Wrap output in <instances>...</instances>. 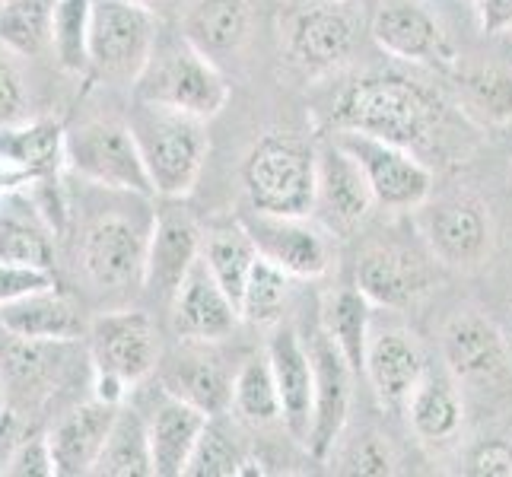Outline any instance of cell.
Listing matches in <instances>:
<instances>
[{
  "mask_svg": "<svg viewBox=\"0 0 512 477\" xmlns=\"http://www.w3.org/2000/svg\"><path fill=\"white\" fill-rule=\"evenodd\" d=\"M344 471L350 474H373V477H388L395 474V455L388 449L382 436H363L357 446H353L344 458Z\"/></svg>",
  "mask_w": 512,
  "mask_h": 477,
  "instance_id": "40",
  "label": "cell"
},
{
  "mask_svg": "<svg viewBox=\"0 0 512 477\" xmlns=\"http://www.w3.org/2000/svg\"><path fill=\"white\" fill-rule=\"evenodd\" d=\"M26 182L20 179V175H16L4 159H0V198H4V194H10V191H16V188H23Z\"/></svg>",
  "mask_w": 512,
  "mask_h": 477,
  "instance_id": "45",
  "label": "cell"
},
{
  "mask_svg": "<svg viewBox=\"0 0 512 477\" xmlns=\"http://www.w3.org/2000/svg\"><path fill=\"white\" fill-rule=\"evenodd\" d=\"M90 373L93 398L125 404L134 388L153 376L160 363V331L140 309H112L90 322Z\"/></svg>",
  "mask_w": 512,
  "mask_h": 477,
  "instance_id": "4",
  "label": "cell"
},
{
  "mask_svg": "<svg viewBox=\"0 0 512 477\" xmlns=\"http://www.w3.org/2000/svg\"><path fill=\"white\" fill-rule=\"evenodd\" d=\"M414 214V226L427 252L455 271H474L493 252L490 207L468 191L430 194Z\"/></svg>",
  "mask_w": 512,
  "mask_h": 477,
  "instance_id": "9",
  "label": "cell"
},
{
  "mask_svg": "<svg viewBox=\"0 0 512 477\" xmlns=\"http://www.w3.org/2000/svg\"><path fill=\"white\" fill-rule=\"evenodd\" d=\"M443 360L462 395L490 404L512 395V360L500 328L478 312H455L443 328Z\"/></svg>",
  "mask_w": 512,
  "mask_h": 477,
  "instance_id": "10",
  "label": "cell"
},
{
  "mask_svg": "<svg viewBox=\"0 0 512 477\" xmlns=\"http://www.w3.org/2000/svg\"><path fill=\"white\" fill-rule=\"evenodd\" d=\"M360 26L353 0H290L280 13V51L303 77H328L350 64Z\"/></svg>",
  "mask_w": 512,
  "mask_h": 477,
  "instance_id": "6",
  "label": "cell"
},
{
  "mask_svg": "<svg viewBox=\"0 0 512 477\" xmlns=\"http://www.w3.org/2000/svg\"><path fill=\"white\" fill-rule=\"evenodd\" d=\"M204 245V229L191 220L188 210L166 201V207L156 210L150 229V249H147V274L144 290L153 293L163 303H172L175 290L182 287L188 271L198 264Z\"/></svg>",
  "mask_w": 512,
  "mask_h": 477,
  "instance_id": "16",
  "label": "cell"
},
{
  "mask_svg": "<svg viewBox=\"0 0 512 477\" xmlns=\"http://www.w3.org/2000/svg\"><path fill=\"white\" fill-rule=\"evenodd\" d=\"M90 13L93 0H55L51 51L67 74H90Z\"/></svg>",
  "mask_w": 512,
  "mask_h": 477,
  "instance_id": "36",
  "label": "cell"
},
{
  "mask_svg": "<svg viewBox=\"0 0 512 477\" xmlns=\"http://www.w3.org/2000/svg\"><path fill=\"white\" fill-rule=\"evenodd\" d=\"M268 360L277 379L284 427L306 449L312 430V398H315V369L309 347L293 328H277L268 341Z\"/></svg>",
  "mask_w": 512,
  "mask_h": 477,
  "instance_id": "21",
  "label": "cell"
},
{
  "mask_svg": "<svg viewBox=\"0 0 512 477\" xmlns=\"http://www.w3.org/2000/svg\"><path fill=\"white\" fill-rule=\"evenodd\" d=\"M427 373L420 341L408 328H382L369 334L363 376L385 411H404L417 382Z\"/></svg>",
  "mask_w": 512,
  "mask_h": 477,
  "instance_id": "19",
  "label": "cell"
},
{
  "mask_svg": "<svg viewBox=\"0 0 512 477\" xmlns=\"http://www.w3.org/2000/svg\"><path fill=\"white\" fill-rule=\"evenodd\" d=\"M334 140L360 163L376 204L388 210H408L411 214V210H417L433 194L436 185L433 172L427 163H420L414 150L388 144V140L373 134L344 131V128H338Z\"/></svg>",
  "mask_w": 512,
  "mask_h": 477,
  "instance_id": "12",
  "label": "cell"
},
{
  "mask_svg": "<svg viewBox=\"0 0 512 477\" xmlns=\"http://www.w3.org/2000/svg\"><path fill=\"white\" fill-rule=\"evenodd\" d=\"M0 159L29 182H55L67 169V131L55 118H23L0 128Z\"/></svg>",
  "mask_w": 512,
  "mask_h": 477,
  "instance_id": "22",
  "label": "cell"
},
{
  "mask_svg": "<svg viewBox=\"0 0 512 477\" xmlns=\"http://www.w3.org/2000/svg\"><path fill=\"white\" fill-rule=\"evenodd\" d=\"M55 284V271L32 268V264H4L0 261V303L20 299L26 293H35L42 287Z\"/></svg>",
  "mask_w": 512,
  "mask_h": 477,
  "instance_id": "42",
  "label": "cell"
},
{
  "mask_svg": "<svg viewBox=\"0 0 512 477\" xmlns=\"http://www.w3.org/2000/svg\"><path fill=\"white\" fill-rule=\"evenodd\" d=\"M373 42L398 61L427 64L436 70H455L458 55L433 16L414 0H385L369 23Z\"/></svg>",
  "mask_w": 512,
  "mask_h": 477,
  "instance_id": "15",
  "label": "cell"
},
{
  "mask_svg": "<svg viewBox=\"0 0 512 477\" xmlns=\"http://www.w3.org/2000/svg\"><path fill=\"white\" fill-rule=\"evenodd\" d=\"M150 226H140L128 214H99L83 226L77 239V264L83 280L99 296H125L144 287Z\"/></svg>",
  "mask_w": 512,
  "mask_h": 477,
  "instance_id": "8",
  "label": "cell"
},
{
  "mask_svg": "<svg viewBox=\"0 0 512 477\" xmlns=\"http://www.w3.org/2000/svg\"><path fill=\"white\" fill-rule=\"evenodd\" d=\"M255 13L249 0H194L182 20V35L210 61L242 55L252 39Z\"/></svg>",
  "mask_w": 512,
  "mask_h": 477,
  "instance_id": "25",
  "label": "cell"
},
{
  "mask_svg": "<svg viewBox=\"0 0 512 477\" xmlns=\"http://www.w3.org/2000/svg\"><path fill=\"white\" fill-rule=\"evenodd\" d=\"M458 109L481 128H506L512 121V67L481 64L455 74Z\"/></svg>",
  "mask_w": 512,
  "mask_h": 477,
  "instance_id": "31",
  "label": "cell"
},
{
  "mask_svg": "<svg viewBox=\"0 0 512 477\" xmlns=\"http://www.w3.org/2000/svg\"><path fill=\"white\" fill-rule=\"evenodd\" d=\"M7 430V382L4 373H0V433Z\"/></svg>",
  "mask_w": 512,
  "mask_h": 477,
  "instance_id": "46",
  "label": "cell"
},
{
  "mask_svg": "<svg viewBox=\"0 0 512 477\" xmlns=\"http://www.w3.org/2000/svg\"><path fill=\"white\" fill-rule=\"evenodd\" d=\"M99 477H153V449L147 417L131 404H121L105 449L93 468Z\"/></svg>",
  "mask_w": 512,
  "mask_h": 477,
  "instance_id": "32",
  "label": "cell"
},
{
  "mask_svg": "<svg viewBox=\"0 0 512 477\" xmlns=\"http://www.w3.org/2000/svg\"><path fill=\"white\" fill-rule=\"evenodd\" d=\"M172 331L179 334V341L191 344H217L236 331L242 322L239 306L233 303L220 280L210 274L207 261L198 258V264L188 271L182 287L172 296Z\"/></svg>",
  "mask_w": 512,
  "mask_h": 477,
  "instance_id": "17",
  "label": "cell"
},
{
  "mask_svg": "<svg viewBox=\"0 0 512 477\" xmlns=\"http://www.w3.org/2000/svg\"><path fill=\"white\" fill-rule=\"evenodd\" d=\"M26 118V90L23 77L16 74V67L0 58V128L13 125V121Z\"/></svg>",
  "mask_w": 512,
  "mask_h": 477,
  "instance_id": "43",
  "label": "cell"
},
{
  "mask_svg": "<svg viewBox=\"0 0 512 477\" xmlns=\"http://www.w3.org/2000/svg\"><path fill=\"white\" fill-rule=\"evenodd\" d=\"M118 408L121 404L90 398L58 420V427L48 433L58 477L93 474L99 455L105 449V439H109V433H112Z\"/></svg>",
  "mask_w": 512,
  "mask_h": 477,
  "instance_id": "23",
  "label": "cell"
},
{
  "mask_svg": "<svg viewBox=\"0 0 512 477\" xmlns=\"http://www.w3.org/2000/svg\"><path fill=\"white\" fill-rule=\"evenodd\" d=\"M51 0H0V45L16 58H35L51 48Z\"/></svg>",
  "mask_w": 512,
  "mask_h": 477,
  "instance_id": "35",
  "label": "cell"
},
{
  "mask_svg": "<svg viewBox=\"0 0 512 477\" xmlns=\"http://www.w3.org/2000/svg\"><path fill=\"white\" fill-rule=\"evenodd\" d=\"M245 465L249 458L239 452L229 430L217 423V417H210L185 465V477H239L245 474Z\"/></svg>",
  "mask_w": 512,
  "mask_h": 477,
  "instance_id": "38",
  "label": "cell"
},
{
  "mask_svg": "<svg viewBox=\"0 0 512 477\" xmlns=\"http://www.w3.org/2000/svg\"><path fill=\"white\" fill-rule=\"evenodd\" d=\"M245 229L252 233L258 255L287 271L293 280H319L331 274L338 264V245H334L331 229L306 217H274L252 210L242 217Z\"/></svg>",
  "mask_w": 512,
  "mask_h": 477,
  "instance_id": "13",
  "label": "cell"
},
{
  "mask_svg": "<svg viewBox=\"0 0 512 477\" xmlns=\"http://www.w3.org/2000/svg\"><path fill=\"white\" fill-rule=\"evenodd\" d=\"M404 414L420 443L446 446L465 427V395L452 376L427 369L404 404Z\"/></svg>",
  "mask_w": 512,
  "mask_h": 477,
  "instance_id": "27",
  "label": "cell"
},
{
  "mask_svg": "<svg viewBox=\"0 0 512 477\" xmlns=\"http://www.w3.org/2000/svg\"><path fill=\"white\" fill-rule=\"evenodd\" d=\"M201 258L207 261L210 274L220 280V287L233 296V303L239 306L245 284H249V277L255 271V261L261 258L258 245L249 229H245V223L226 220V223H214L210 229H204Z\"/></svg>",
  "mask_w": 512,
  "mask_h": 477,
  "instance_id": "30",
  "label": "cell"
},
{
  "mask_svg": "<svg viewBox=\"0 0 512 477\" xmlns=\"http://www.w3.org/2000/svg\"><path fill=\"white\" fill-rule=\"evenodd\" d=\"M207 420L210 417L201 408H194L191 401L163 388L160 401L153 404V411L147 417L156 477H182L185 474V465H188L194 446H198Z\"/></svg>",
  "mask_w": 512,
  "mask_h": 477,
  "instance_id": "24",
  "label": "cell"
},
{
  "mask_svg": "<svg viewBox=\"0 0 512 477\" xmlns=\"http://www.w3.org/2000/svg\"><path fill=\"white\" fill-rule=\"evenodd\" d=\"M233 411L252 427H271V423L284 420L268 350L249 357L233 376Z\"/></svg>",
  "mask_w": 512,
  "mask_h": 477,
  "instance_id": "34",
  "label": "cell"
},
{
  "mask_svg": "<svg viewBox=\"0 0 512 477\" xmlns=\"http://www.w3.org/2000/svg\"><path fill=\"white\" fill-rule=\"evenodd\" d=\"M290 293H293V277L287 271H280L268 258H258L249 284H245L239 312L255 328H274L287 312Z\"/></svg>",
  "mask_w": 512,
  "mask_h": 477,
  "instance_id": "37",
  "label": "cell"
},
{
  "mask_svg": "<svg viewBox=\"0 0 512 477\" xmlns=\"http://www.w3.org/2000/svg\"><path fill=\"white\" fill-rule=\"evenodd\" d=\"M0 471L10 477H58L55 455H51L48 436H26L13 446Z\"/></svg>",
  "mask_w": 512,
  "mask_h": 477,
  "instance_id": "39",
  "label": "cell"
},
{
  "mask_svg": "<svg viewBox=\"0 0 512 477\" xmlns=\"http://www.w3.org/2000/svg\"><path fill=\"white\" fill-rule=\"evenodd\" d=\"M0 331L16 341L74 344L90 331V322H86L74 296L51 284L20 299H10V303H0Z\"/></svg>",
  "mask_w": 512,
  "mask_h": 477,
  "instance_id": "18",
  "label": "cell"
},
{
  "mask_svg": "<svg viewBox=\"0 0 512 477\" xmlns=\"http://www.w3.org/2000/svg\"><path fill=\"white\" fill-rule=\"evenodd\" d=\"M309 357L315 369V398H312V430L306 452L315 462H328L338 449L344 427L350 420V404H353V379L357 373L344 360V353L334 347V341L319 328L312 334Z\"/></svg>",
  "mask_w": 512,
  "mask_h": 477,
  "instance_id": "14",
  "label": "cell"
},
{
  "mask_svg": "<svg viewBox=\"0 0 512 477\" xmlns=\"http://www.w3.org/2000/svg\"><path fill=\"white\" fill-rule=\"evenodd\" d=\"M353 287L379 309H408L433 290V274L408 249L379 245L360 255Z\"/></svg>",
  "mask_w": 512,
  "mask_h": 477,
  "instance_id": "20",
  "label": "cell"
},
{
  "mask_svg": "<svg viewBox=\"0 0 512 477\" xmlns=\"http://www.w3.org/2000/svg\"><path fill=\"white\" fill-rule=\"evenodd\" d=\"M160 42V23L150 7L134 0H93L90 13V74L134 83Z\"/></svg>",
  "mask_w": 512,
  "mask_h": 477,
  "instance_id": "11",
  "label": "cell"
},
{
  "mask_svg": "<svg viewBox=\"0 0 512 477\" xmlns=\"http://www.w3.org/2000/svg\"><path fill=\"white\" fill-rule=\"evenodd\" d=\"M443 121V102L427 86L395 74H369L347 83L334 96L331 125L382 137L388 144L420 150Z\"/></svg>",
  "mask_w": 512,
  "mask_h": 477,
  "instance_id": "1",
  "label": "cell"
},
{
  "mask_svg": "<svg viewBox=\"0 0 512 477\" xmlns=\"http://www.w3.org/2000/svg\"><path fill=\"white\" fill-rule=\"evenodd\" d=\"M134 99L166 105L204 121L217 118L229 102V80L217 61L201 55L185 35L172 42H156L153 55L137 74Z\"/></svg>",
  "mask_w": 512,
  "mask_h": 477,
  "instance_id": "5",
  "label": "cell"
},
{
  "mask_svg": "<svg viewBox=\"0 0 512 477\" xmlns=\"http://www.w3.org/2000/svg\"><path fill=\"white\" fill-rule=\"evenodd\" d=\"M134 4H140V7H150V10H153L156 4H160V0H134Z\"/></svg>",
  "mask_w": 512,
  "mask_h": 477,
  "instance_id": "47",
  "label": "cell"
},
{
  "mask_svg": "<svg viewBox=\"0 0 512 477\" xmlns=\"http://www.w3.org/2000/svg\"><path fill=\"white\" fill-rule=\"evenodd\" d=\"M242 185L258 214L306 217L319 198V150L296 134L268 131L245 156Z\"/></svg>",
  "mask_w": 512,
  "mask_h": 477,
  "instance_id": "3",
  "label": "cell"
},
{
  "mask_svg": "<svg viewBox=\"0 0 512 477\" xmlns=\"http://www.w3.org/2000/svg\"><path fill=\"white\" fill-rule=\"evenodd\" d=\"M369 309L373 303L357 287L334 290L322 303V331L344 353V360L357 376H363L369 334H373L369 331Z\"/></svg>",
  "mask_w": 512,
  "mask_h": 477,
  "instance_id": "33",
  "label": "cell"
},
{
  "mask_svg": "<svg viewBox=\"0 0 512 477\" xmlns=\"http://www.w3.org/2000/svg\"><path fill=\"white\" fill-rule=\"evenodd\" d=\"M67 169L77 179L99 185L105 191L156 198L128 121L93 118L83 121L74 131H67Z\"/></svg>",
  "mask_w": 512,
  "mask_h": 477,
  "instance_id": "7",
  "label": "cell"
},
{
  "mask_svg": "<svg viewBox=\"0 0 512 477\" xmlns=\"http://www.w3.org/2000/svg\"><path fill=\"white\" fill-rule=\"evenodd\" d=\"M478 13H481V29L490 35L512 29V0H481Z\"/></svg>",
  "mask_w": 512,
  "mask_h": 477,
  "instance_id": "44",
  "label": "cell"
},
{
  "mask_svg": "<svg viewBox=\"0 0 512 477\" xmlns=\"http://www.w3.org/2000/svg\"><path fill=\"white\" fill-rule=\"evenodd\" d=\"M471 4H474V7H478V4H481V0H471Z\"/></svg>",
  "mask_w": 512,
  "mask_h": 477,
  "instance_id": "48",
  "label": "cell"
},
{
  "mask_svg": "<svg viewBox=\"0 0 512 477\" xmlns=\"http://www.w3.org/2000/svg\"><path fill=\"white\" fill-rule=\"evenodd\" d=\"M373 204L376 198L357 159L338 140L325 144L319 150V198H315V207H322L328 220L341 229H353L369 217Z\"/></svg>",
  "mask_w": 512,
  "mask_h": 477,
  "instance_id": "26",
  "label": "cell"
},
{
  "mask_svg": "<svg viewBox=\"0 0 512 477\" xmlns=\"http://www.w3.org/2000/svg\"><path fill=\"white\" fill-rule=\"evenodd\" d=\"M204 347L210 344L188 341V353L172 366L163 388L191 401L194 408H201L207 417H220L233 408V379H229V373L223 369L220 357L207 353Z\"/></svg>",
  "mask_w": 512,
  "mask_h": 477,
  "instance_id": "29",
  "label": "cell"
},
{
  "mask_svg": "<svg viewBox=\"0 0 512 477\" xmlns=\"http://www.w3.org/2000/svg\"><path fill=\"white\" fill-rule=\"evenodd\" d=\"M465 474L474 477H512V443L509 439H484L465 458Z\"/></svg>",
  "mask_w": 512,
  "mask_h": 477,
  "instance_id": "41",
  "label": "cell"
},
{
  "mask_svg": "<svg viewBox=\"0 0 512 477\" xmlns=\"http://www.w3.org/2000/svg\"><path fill=\"white\" fill-rule=\"evenodd\" d=\"M16 191L0 198V261L55 271V242H51L55 226L45 210L16 198Z\"/></svg>",
  "mask_w": 512,
  "mask_h": 477,
  "instance_id": "28",
  "label": "cell"
},
{
  "mask_svg": "<svg viewBox=\"0 0 512 477\" xmlns=\"http://www.w3.org/2000/svg\"><path fill=\"white\" fill-rule=\"evenodd\" d=\"M128 125L137 137L140 156H144L153 194L163 201H185L198 185L210 153L207 121L134 99Z\"/></svg>",
  "mask_w": 512,
  "mask_h": 477,
  "instance_id": "2",
  "label": "cell"
}]
</instances>
